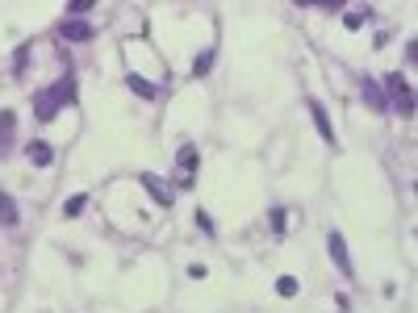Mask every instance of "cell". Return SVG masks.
<instances>
[{"label": "cell", "instance_id": "ffe728a7", "mask_svg": "<svg viewBox=\"0 0 418 313\" xmlns=\"http://www.w3.org/2000/svg\"><path fill=\"white\" fill-rule=\"evenodd\" d=\"M188 276H192V280H205L209 272H205V264H192V268H188Z\"/></svg>", "mask_w": 418, "mask_h": 313}, {"label": "cell", "instance_id": "7c38bea8", "mask_svg": "<svg viewBox=\"0 0 418 313\" xmlns=\"http://www.w3.org/2000/svg\"><path fill=\"white\" fill-rule=\"evenodd\" d=\"M84 205H88V196H84V192L67 196V200H63V218H80V209H84Z\"/></svg>", "mask_w": 418, "mask_h": 313}, {"label": "cell", "instance_id": "7a4b0ae2", "mask_svg": "<svg viewBox=\"0 0 418 313\" xmlns=\"http://www.w3.org/2000/svg\"><path fill=\"white\" fill-rule=\"evenodd\" d=\"M381 84H385V104L389 109H397L402 117H410L414 113V92H410V80L402 76V71H389V76H381Z\"/></svg>", "mask_w": 418, "mask_h": 313}, {"label": "cell", "instance_id": "5bb4252c", "mask_svg": "<svg viewBox=\"0 0 418 313\" xmlns=\"http://www.w3.org/2000/svg\"><path fill=\"white\" fill-rule=\"evenodd\" d=\"M297 288H301L297 276H280V280H276V292H280V297H297Z\"/></svg>", "mask_w": 418, "mask_h": 313}, {"label": "cell", "instance_id": "8992f818", "mask_svg": "<svg viewBox=\"0 0 418 313\" xmlns=\"http://www.w3.org/2000/svg\"><path fill=\"white\" fill-rule=\"evenodd\" d=\"M138 184H142V188L151 192V200L160 205V209H172V200H176V196H172V188H164V184H160V176H151V172H142V176H138Z\"/></svg>", "mask_w": 418, "mask_h": 313}, {"label": "cell", "instance_id": "8fae6325", "mask_svg": "<svg viewBox=\"0 0 418 313\" xmlns=\"http://www.w3.org/2000/svg\"><path fill=\"white\" fill-rule=\"evenodd\" d=\"M17 222H21V213H17V200H13L5 188H0V226H9V230H13Z\"/></svg>", "mask_w": 418, "mask_h": 313}, {"label": "cell", "instance_id": "9a60e30c", "mask_svg": "<svg viewBox=\"0 0 418 313\" xmlns=\"http://www.w3.org/2000/svg\"><path fill=\"white\" fill-rule=\"evenodd\" d=\"M130 88H134V92H138V96H146V100H151V96H155V88H151V84H146V80H142V76H130Z\"/></svg>", "mask_w": 418, "mask_h": 313}, {"label": "cell", "instance_id": "277c9868", "mask_svg": "<svg viewBox=\"0 0 418 313\" xmlns=\"http://www.w3.org/2000/svg\"><path fill=\"white\" fill-rule=\"evenodd\" d=\"M327 251H331V259H335V268L351 280V276H355V268H351V255H347V242H343V234H339V230H331V234H327Z\"/></svg>", "mask_w": 418, "mask_h": 313}, {"label": "cell", "instance_id": "4fadbf2b", "mask_svg": "<svg viewBox=\"0 0 418 313\" xmlns=\"http://www.w3.org/2000/svg\"><path fill=\"white\" fill-rule=\"evenodd\" d=\"M209 67H214V50H205V55H197V63H192V76L201 80V76H205Z\"/></svg>", "mask_w": 418, "mask_h": 313}, {"label": "cell", "instance_id": "ac0fdd59", "mask_svg": "<svg viewBox=\"0 0 418 313\" xmlns=\"http://www.w3.org/2000/svg\"><path fill=\"white\" fill-rule=\"evenodd\" d=\"M268 222H272V230H276V234H285V209H272Z\"/></svg>", "mask_w": 418, "mask_h": 313}, {"label": "cell", "instance_id": "9c48e42d", "mask_svg": "<svg viewBox=\"0 0 418 313\" xmlns=\"http://www.w3.org/2000/svg\"><path fill=\"white\" fill-rule=\"evenodd\" d=\"M59 30H63L67 42H92V38H96V30H92L88 21H63Z\"/></svg>", "mask_w": 418, "mask_h": 313}, {"label": "cell", "instance_id": "ba28073f", "mask_svg": "<svg viewBox=\"0 0 418 313\" xmlns=\"http://www.w3.org/2000/svg\"><path fill=\"white\" fill-rule=\"evenodd\" d=\"M25 154H30L34 167H50V163H55V150H50V142H42V138H34V142L25 146Z\"/></svg>", "mask_w": 418, "mask_h": 313}, {"label": "cell", "instance_id": "2e32d148", "mask_svg": "<svg viewBox=\"0 0 418 313\" xmlns=\"http://www.w3.org/2000/svg\"><path fill=\"white\" fill-rule=\"evenodd\" d=\"M364 17H368V9H355V13H347V17H343V25H347V30H360V25H364Z\"/></svg>", "mask_w": 418, "mask_h": 313}, {"label": "cell", "instance_id": "e0dca14e", "mask_svg": "<svg viewBox=\"0 0 418 313\" xmlns=\"http://www.w3.org/2000/svg\"><path fill=\"white\" fill-rule=\"evenodd\" d=\"M25 63H30V46H17V59H13V71L21 76V71H25Z\"/></svg>", "mask_w": 418, "mask_h": 313}, {"label": "cell", "instance_id": "3957f363", "mask_svg": "<svg viewBox=\"0 0 418 313\" xmlns=\"http://www.w3.org/2000/svg\"><path fill=\"white\" fill-rule=\"evenodd\" d=\"M13 150H17V113L0 109V159H9Z\"/></svg>", "mask_w": 418, "mask_h": 313}, {"label": "cell", "instance_id": "d6986e66", "mask_svg": "<svg viewBox=\"0 0 418 313\" xmlns=\"http://www.w3.org/2000/svg\"><path fill=\"white\" fill-rule=\"evenodd\" d=\"M197 226H201L205 234H214V218H209V213H197Z\"/></svg>", "mask_w": 418, "mask_h": 313}, {"label": "cell", "instance_id": "6da1fadb", "mask_svg": "<svg viewBox=\"0 0 418 313\" xmlns=\"http://www.w3.org/2000/svg\"><path fill=\"white\" fill-rule=\"evenodd\" d=\"M63 104H76V80H72V71H67L59 84L34 92V117H38V121H55V117L63 113Z\"/></svg>", "mask_w": 418, "mask_h": 313}, {"label": "cell", "instance_id": "30bf717a", "mask_svg": "<svg viewBox=\"0 0 418 313\" xmlns=\"http://www.w3.org/2000/svg\"><path fill=\"white\" fill-rule=\"evenodd\" d=\"M360 92H364V100H368L377 113H389V104H385V92H381V84H377V80H364V84H360Z\"/></svg>", "mask_w": 418, "mask_h": 313}, {"label": "cell", "instance_id": "52a82bcc", "mask_svg": "<svg viewBox=\"0 0 418 313\" xmlns=\"http://www.w3.org/2000/svg\"><path fill=\"white\" fill-rule=\"evenodd\" d=\"M176 163H180V184L188 188L192 184V172H197V163H201V154H197V146H180V154H176Z\"/></svg>", "mask_w": 418, "mask_h": 313}, {"label": "cell", "instance_id": "5b68a950", "mask_svg": "<svg viewBox=\"0 0 418 313\" xmlns=\"http://www.w3.org/2000/svg\"><path fill=\"white\" fill-rule=\"evenodd\" d=\"M305 109H309V117H314V126H318V134H322V142H339L335 138V126H331V117H327V109H322V100H314V96H305Z\"/></svg>", "mask_w": 418, "mask_h": 313}]
</instances>
